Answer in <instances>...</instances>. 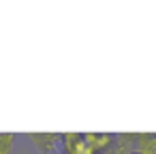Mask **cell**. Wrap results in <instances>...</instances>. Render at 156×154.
<instances>
[{"label": "cell", "instance_id": "cell-1", "mask_svg": "<svg viewBox=\"0 0 156 154\" xmlns=\"http://www.w3.org/2000/svg\"><path fill=\"white\" fill-rule=\"evenodd\" d=\"M135 152L137 154H156V137H152V135L139 137V141L135 145Z\"/></svg>", "mask_w": 156, "mask_h": 154}, {"label": "cell", "instance_id": "cell-4", "mask_svg": "<svg viewBox=\"0 0 156 154\" xmlns=\"http://www.w3.org/2000/svg\"><path fill=\"white\" fill-rule=\"evenodd\" d=\"M128 152H130L128 148H122V145H120V148H109V150H105L103 154H128Z\"/></svg>", "mask_w": 156, "mask_h": 154}, {"label": "cell", "instance_id": "cell-2", "mask_svg": "<svg viewBox=\"0 0 156 154\" xmlns=\"http://www.w3.org/2000/svg\"><path fill=\"white\" fill-rule=\"evenodd\" d=\"M39 148H43V150H54V145H56V135H47V133H43V135H39V133H34V135H28Z\"/></svg>", "mask_w": 156, "mask_h": 154}, {"label": "cell", "instance_id": "cell-3", "mask_svg": "<svg viewBox=\"0 0 156 154\" xmlns=\"http://www.w3.org/2000/svg\"><path fill=\"white\" fill-rule=\"evenodd\" d=\"M13 141H15L13 133H0V154H11L13 152Z\"/></svg>", "mask_w": 156, "mask_h": 154}]
</instances>
